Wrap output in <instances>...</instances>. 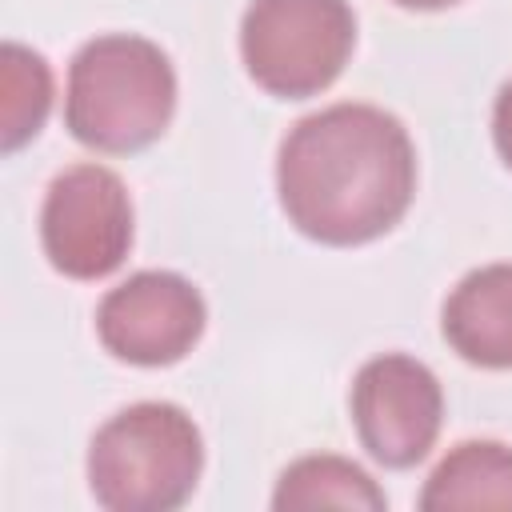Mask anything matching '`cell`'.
I'll return each instance as SVG.
<instances>
[{
    "label": "cell",
    "instance_id": "1",
    "mask_svg": "<svg viewBox=\"0 0 512 512\" xmlns=\"http://www.w3.org/2000/svg\"><path fill=\"white\" fill-rule=\"evenodd\" d=\"M276 196L300 236L328 248L368 244L392 232L416 196L412 136L376 104H328L280 140Z\"/></svg>",
    "mask_w": 512,
    "mask_h": 512
},
{
    "label": "cell",
    "instance_id": "2",
    "mask_svg": "<svg viewBox=\"0 0 512 512\" xmlns=\"http://www.w3.org/2000/svg\"><path fill=\"white\" fill-rule=\"evenodd\" d=\"M176 112V68L168 52L136 32H104L68 64L64 124L96 152L128 156L164 136Z\"/></svg>",
    "mask_w": 512,
    "mask_h": 512
},
{
    "label": "cell",
    "instance_id": "3",
    "mask_svg": "<svg viewBox=\"0 0 512 512\" xmlns=\"http://www.w3.org/2000/svg\"><path fill=\"white\" fill-rule=\"evenodd\" d=\"M204 472L196 420L168 400H140L108 416L88 444V488L108 512H172Z\"/></svg>",
    "mask_w": 512,
    "mask_h": 512
},
{
    "label": "cell",
    "instance_id": "4",
    "mask_svg": "<svg viewBox=\"0 0 512 512\" xmlns=\"http://www.w3.org/2000/svg\"><path fill=\"white\" fill-rule=\"evenodd\" d=\"M356 48L348 0H252L240 20L244 72L276 100L324 92Z\"/></svg>",
    "mask_w": 512,
    "mask_h": 512
},
{
    "label": "cell",
    "instance_id": "5",
    "mask_svg": "<svg viewBox=\"0 0 512 512\" xmlns=\"http://www.w3.org/2000/svg\"><path fill=\"white\" fill-rule=\"evenodd\" d=\"M132 236V196L112 168L72 164L48 184L40 208V244L60 276H112L128 256Z\"/></svg>",
    "mask_w": 512,
    "mask_h": 512
},
{
    "label": "cell",
    "instance_id": "6",
    "mask_svg": "<svg viewBox=\"0 0 512 512\" xmlns=\"http://www.w3.org/2000/svg\"><path fill=\"white\" fill-rule=\"evenodd\" d=\"M348 408L352 428L376 464L412 468L436 448L444 424V388L424 360L384 352L360 364Z\"/></svg>",
    "mask_w": 512,
    "mask_h": 512
},
{
    "label": "cell",
    "instance_id": "7",
    "mask_svg": "<svg viewBox=\"0 0 512 512\" xmlns=\"http://www.w3.org/2000/svg\"><path fill=\"white\" fill-rule=\"evenodd\" d=\"M208 324L200 288L168 268H144L108 288L96 308L100 344L136 368H168L184 360Z\"/></svg>",
    "mask_w": 512,
    "mask_h": 512
},
{
    "label": "cell",
    "instance_id": "8",
    "mask_svg": "<svg viewBox=\"0 0 512 512\" xmlns=\"http://www.w3.org/2000/svg\"><path fill=\"white\" fill-rule=\"evenodd\" d=\"M440 332L460 360L492 372L512 368V264L472 268L444 296Z\"/></svg>",
    "mask_w": 512,
    "mask_h": 512
},
{
    "label": "cell",
    "instance_id": "9",
    "mask_svg": "<svg viewBox=\"0 0 512 512\" xmlns=\"http://www.w3.org/2000/svg\"><path fill=\"white\" fill-rule=\"evenodd\" d=\"M424 512L504 508L512 512V448L500 440H460L420 488Z\"/></svg>",
    "mask_w": 512,
    "mask_h": 512
},
{
    "label": "cell",
    "instance_id": "10",
    "mask_svg": "<svg viewBox=\"0 0 512 512\" xmlns=\"http://www.w3.org/2000/svg\"><path fill=\"white\" fill-rule=\"evenodd\" d=\"M388 504L384 488L348 456L336 452H316V456H300L292 460L272 492V508L276 512H292V508H368L380 512Z\"/></svg>",
    "mask_w": 512,
    "mask_h": 512
},
{
    "label": "cell",
    "instance_id": "11",
    "mask_svg": "<svg viewBox=\"0 0 512 512\" xmlns=\"http://www.w3.org/2000/svg\"><path fill=\"white\" fill-rule=\"evenodd\" d=\"M52 108V68L40 52L4 40L0 48V148L16 152L40 136Z\"/></svg>",
    "mask_w": 512,
    "mask_h": 512
},
{
    "label": "cell",
    "instance_id": "12",
    "mask_svg": "<svg viewBox=\"0 0 512 512\" xmlns=\"http://www.w3.org/2000/svg\"><path fill=\"white\" fill-rule=\"evenodd\" d=\"M492 140H496L500 160L512 172V80L500 84V92H496V104H492Z\"/></svg>",
    "mask_w": 512,
    "mask_h": 512
},
{
    "label": "cell",
    "instance_id": "13",
    "mask_svg": "<svg viewBox=\"0 0 512 512\" xmlns=\"http://www.w3.org/2000/svg\"><path fill=\"white\" fill-rule=\"evenodd\" d=\"M392 4L412 8V12H440V8H452V4H460V0H392Z\"/></svg>",
    "mask_w": 512,
    "mask_h": 512
}]
</instances>
